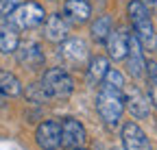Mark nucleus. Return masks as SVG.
Here are the masks:
<instances>
[{"label":"nucleus","instance_id":"obj_15","mask_svg":"<svg viewBox=\"0 0 157 150\" xmlns=\"http://www.w3.org/2000/svg\"><path fill=\"white\" fill-rule=\"evenodd\" d=\"M87 85H92V87H96V85H101L103 83V79H105V74H107V70H109V61L105 59V57H94V59H90L87 61Z\"/></svg>","mask_w":157,"mask_h":150},{"label":"nucleus","instance_id":"obj_8","mask_svg":"<svg viewBox=\"0 0 157 150\" xmlns=\"http://www.w3.org/2000/svg\"><path fill=\"white\" fill-rule=\"evenodd\" d=\"M127 70L133 79H142L146 74V59L142 54V44L135 35H129V52H127Z\"/></svg>","mask_w":157,"mask_h":150},{"label":"nucleus","instance_id":"obj_9","mask_svg":"<svg viewBox=\"0 0 157 150\" xmlns=\"http://www.w3.org/2000/svg\"><path fill=\"white\" fill-rule=\"evenodd\" d=\"M85 144V128L78 120H63L61 124V146L68 148V150H74V148H81Z\"/></svg>","mask_w":157,"mask_h":150},{"label":"nucleus","instance_id":"obj_5","mask_svg":"<svg viewBox=\"0 0 157 150\" xmlns=\"http://www.w3.org/2000/svg\"><path fill=\"white\" fill-rule=\"evenodd\" d=\"M61 57L66 63L74 65V68H85L90 61V50L87 44L83 39H76V37H68L66 42H61Z\"/></svg>","mask_w":157,"mask_h":150},{"label":"nucleus","instance_id":"obj_24","mask_svg":"<svg viewBox=\"0 0 157 150\" xmlns=\"http://www.w3.org/2000/svg\"><path fill=\"white\" fill-rule=\"evenodd\" d=\"M2 102H5V93L0 91V107H2Z\"/></svg>","mask_w":157,"mask_h":150},{"label":"nucleus","instance_id":"obj_25","mask_svg":"<svg viewBox=\"0 0 157 150\" xmlns=\"http://www.w3.org/2000/svg\"><path fill=\"white\" fill-rule=\"evenodd\" d=\"M74 150H83V148H74Z\"/></svg>","mask_w":157,"mask_h":150},{"label":"nucleus","instance_id":"obj_23","mask_svg":"<svg viewBox=\"0 0 157 150\" xmlns=\"http://www.w3.org/2000/svg\"><path fill=\"white\" fill-rule=\"evenodd\" d=\"M142 2H144L146 9H155L157 7V0H142Z\"/></svg>","mask_w":157,"mask_h":150},{"label":"nucleus","instance_id":"obj_6","mask_svg":"<svg viewBox=\"0 0 157 150\" xmlns=\"http://www.w3.org/2000/svg\"><path fill=\"white\" fill-rule=\"evenodd\" d=\"M35 139L42 150H59L61 148V126L52 120H46L37 126Z\"/></svg>","mask_w":157,"mask_h":150},{"label":"nucleus","instance_id":"obj_14","mask_svg":"<svg viewBox=\"0 0 157 150\" xmlns=\"http://www.w3.org/2000/svg\"><path fill=\"white\" fill-rule=\"evenodd\" d=\"M63 13L68 15V20L74 24H83L90 20L92 15V7L87 0H66L63 5Z\"/></svg>","mask_w":157,"mask_h":150},{"label":"nucleus","instance_id":"obj_2","mask_svg":"<svg viewBox=\"0 0 157 150\" xmlns=\"http://www.w3.org/2000/svg\"><path fill=\"white\" fill-rule=\"evenodd\" d=\"M96 111L107 126H116L124 111V91H113L101 87L96 96Z\"/></svg>","mask_w":157,"mask_h":150},{"label":"nucleus","instance_id":"obj_4","mask_svg":"<svg viewBox=\"0 0 157 150\" xmlns=\"http://www.w3.org/2000/svg\"><path fill=\"white\" fill-rule=\"evenodd\" d=\"M44 89L48 91L50 98H68L70 93L74 91V81L72 76L61 70V68H50L44 72V79H42Z\"/></svg>","mask_w":157,"mask_h":150},{"label":"nucleus","instance_id":"obj_18","mask_svg":"<svg viewBox=\"0 0 157 150\" xmlns=\"http://www.w3.org/2000/svg\"><path fill=\"white\" fill-rule=\"evenodd\" d=\"M109 33H111V17H109V15H101V17L92 24V37H94L96 42L105 44L107 37H109Z\"/></svg>","mask_w":157,"mask_h":150},{"label":"nucleus","instance_id":"obj_1","mask_svg":"<svg viewBox=\"0 0 157 150\" xmlns=\"http://www.w3.org/2000/svg\"><path fill=\"white\" fill-rule=\"evenodd\" d=\"M127 11H129V20H131L133 31H135L133 35L140 39L142 48L148 52H155L157 50V33H155V26L151 22V13L144 7V2L142 0H131Z\"/></svg>","mask_w":157,"mask_h":150},{"label":"nucleus","instance_id":"obj_13","mask_svg":"<svg viewBox=\"0 0 157 150\" xmlns=\"http://www.w3.org/2000/svg\"><path fill=\"white\" fill-rule=\"evenodd\" d=\"M17 61L22 63L26 70H37L44 65V54L42 48L35 42H26V44H20L17 46Z\"/></svg>","mask_w":157,"mask_h":150},{"label":"nucleus","instance_id":"obj_21","mask_svg":"<svg viewBox=\"0 0 157 150\" xmlns=\"http://www.w3.org/2000/svg\"><path fill=\"white\" fill-rule=\"evenodd\" d=\"M146 76H148V98H151V104L157 109V63L155 61L146 63Z\"/></svg>","mask_w":157,"mask_h":150},{"label":"nucleus","instance_id":"obj_22","mask_svg":"<svg viewBox=\"0 0 157 150\" xmlns=\"http://www.w3.org/2000/svg\"><path fill=\"white\" fill-rule=\"evenodd\" d=\"M20 2H24V0H0V15H9Z\"/></svg>","mask_w":157,"mask_h":150},{"label":"nucleus","instance_id":"obj_16","mask_svg":"<svg viewBox=\"0 0 157 150\" xmlns=\"http://www.w3.org/2000/svg\"><path fill=\"white\" fill-rule=\"evenodd\" d=\"M20 46L17 28L11 22H0V50L2 52H13Z\"/></svg>","mask_w":157,"mask_h":150},{"label":"nucleus","instance_id":"obj_7","mask_svg":"<svg viewBox=\"0 0 157 150\" xmlns=\"http://www.w3.org/2000/svg\"><path fill=\"white\" fill-rule=\"evenodd\" d=\"M124 102H127L129 113L135 120H146L151 115V98L146 96L140 87H131L124 93Z\"/></svg>","mask_w":157,"mask_h":150},{"label":"nucleus","instance_id":"obj_19","mask_svg":"<svg viewBox=\"0 0 157 150\" xmlns=\"http://www.w3.org/2000/svg\"><path fill=\"white\" fill-rule=\"evenodd\" d=\"M24 96L29 98V102H35V104H42V102L50 100V96H48V91L44 89L42 81H39V83H31L26 87V91H24Z\"/></svg>","mask_w":157,"mask_h":150},{"label":"nucleus","instance_id":"obj_17","mask_svg":"<svg viewBox=\"0 0 157 150\" xmlns=\"http://www.w3.org/2000/svg\"><path fill=\"white\" fill-rule=\"evenodd\" d=\"M0 91L5 96H20L22 93V85H20L17 76H13L11 72L0 70Z\"/></svg>","mask_w":157,"mask_h":150},{"label":"nucleus","instance_id":"obj_10","mask_svg":"<svg viewBox=\"0 0 157 150\" xmlns=\"http://www.w3.org/2000/svg\"><path fill=\"white\" fill-rule=\"evenodd\" d=\"M122 146L124 150H153L146 133L135 122H127L122 126Z\"/></svg>","mask_w":157,"mask_h":150},{"label":"nucleus","instance_id":"obj_3","mask_svg":"<svg viewBox=\"0 0 157 150\" xmlns=\"http://www.w3.org/2000/svg\"><path fill=\"white\" fill-rule=\"evenodd\" d=\"M46 20V11L42 5L37 2H20L11 13H9V22L17 28V31H31V28H37L39 24H44Z\"/></svg>","mask_w":157,"mask_h":150},{"label":"nucleus","instance_id":"obj_12","mask_svg":"<svg viewBox=\"0 0 157 150\" xmlns=\"http://www.w3.org/2000/svg\"><path fill=\"white\" fill-rule=\"evenodd\" d=\"M129 35L131 33H127L124 28H116V31L109 33L105 44H107V50H109V57L113 61H122L127 57V52H129Z\"/></svg>","mask_w":157,"mask_h":150},{"label":"nucleus","instance_id":"obj_11","mask_svg":"<svg viewBox=\"0 0 157 150\" xmlns=\"http://www.w3.org/2000/svg\"><path fill=\"white\" fill-rule=\"evenodd\" d=\"M68 33H70V26L59 13H52V15H48L44 20V35H46L48 42L61 44V42L68 39Z\"/></svg>","mask_w":157,"mask_h":150},{"label":"nucleus","instance_id":"obj_20","mask_svg":"<svg viewBox=\"0 0 157 150\" xmlns=\"http://www.w3.org/2000/svg\"><path fill=\"white\" fill-rule=\"evenodd\" d=\"M101 87L113 89V91H124V79H122V74L118 72V70H113V68H109L107 74H105V79H103V83H101Z\"/></svg>","mask_w":157,"mask_h":150}]
</instances>
